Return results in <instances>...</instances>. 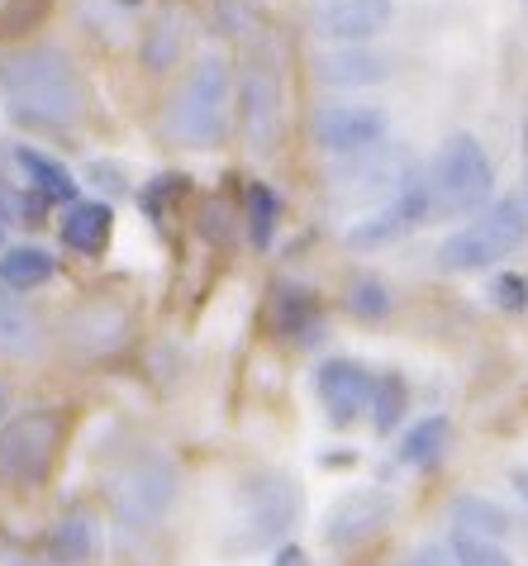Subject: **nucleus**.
<instances>
[{
  "instance_id": "obj_14",
  "label": "nucleus",
  "mask_w": 528,
  "mask_h": 566,
  "mask_svg": "<svg viewBox=\"0 0 528 566\" xmlns=\"http://www.w3.org/2000/svg\"><path fill=\"white\" fill-rule=\"evenodd\" d=\"M129 314L115 301H86L76 305L67 319H62V343L76 361H101V357H115L124 343H129Z\"/></svg>"
},
{
  "instance_id": "obj_7",
  "label": "nucleus",
  "mask_w": 528,
  "mask_h": 566,
  "mask_svg": "<svg viewBox=\"0 0 528 566\" xmlns=\"http://www.w3.org/2000/svg\"><path fill=\"white\" fill-rule=\"evenodd\" d=\"M62 443H67V419L57 410H49V405L20 410L0 429V476L20 491H34L53 476Z\"/></svg>"
},
{
  "instance_id": "obj_34",
  "label": "nucleus",
  "mask_w": 528,
  "mask_h": 566,
  "mask_svg": "<svg viewBox=\"0 0 528 566\" xmlns=\"http://www.w3.org/2000/svg\"><path fill=\"white\" fill-rule=\"evenodd\" d=\"M267 566H315V562H309V553H305V547L286 543V547H276V553H272V562H267Z\"/></svg>"
},
{
  "instance_id": "obj_29",
  "label": "nucleus",
  "mask_w": 528,
  "mask_h": 566,
  "mask_svg": "<svg viewBox=\"0 0 528 566\" xmlns=\"http://www.w3.org/2000/svg\"><path fill=\"white\" fill-rule=\"evenodd\" d=\"M453 562L457 566H515V557H509L500 543L462 538V533H453Z\"/></svg>"
},
{
  "instance_id": "obj_8",
  "label": "nucleus",
  "mask_w": 528,
  "mask_h": 566,
  "mask_svg": "<svg viewBox=\"0 0 528 566\" xmlns=\"http://www.w3.org/2000/svg\"><path fill=\"white\" fill-rule=\"evenodd\" d=\"M282 129H286V91H282V72L267 62H247L239 76V134L243 144L257 157H267L282 148Z\"/></svg>"
},
{
  "instance_id": "obj_33",
  "label": "nucleus",
  "mask_w": 528,
  "mask_h": 566,
  "mask_svg": "<svg viewBox=\"0 0 528 566\" xmlns=\"http://www.w3.org/2000/svg\"><path fill=\"white\" fill-rule=\"evenodd\" d=\"M91 177H101V186L110 196H124V171L119 167H110V163H91Z\"/></svg>"
},
{
  "instance_id": "obj_2",
  "label": "nucleus",
  "mask_w": 528,
  "mask_h": 566,
  "mask_svg": "<svg viewBox=\"0 0 528 566\" xmlns=\"http://www.w3.org/2000/svg\"><path fill=\"white\" fill-rule=\"evenodd\" d=\"M305 495L295 476L286 471H257L239 485V510L229 518L220 553L224 557H257V553H276L286 547V533L300 524Z\"/></svg>"
},
{
  "instance_id": "obj_9",
  "label": "nucleus",
  "mask_w": 528,
  "mask_h": 566,
  "mask_svg": "<svg viewBox=\"0 0 528 566\" xmlns=\"http://www.w3.org/2000/svg\"><path fill=\"white\" fill-rule=\"evenodd\" d=\"M410 186H419L414 177V153L410 148H371L362 157H344V167L334 171V196L338 200H381L391 206L395 196H405Z\"/></svg>"
},
{
  "instance_id": "obj_38",
  "label": "nucleus",
  "mask_w": 528,
  "mask_h": 566,
  "mask_svg": "<svg viewBox=\"0 0 528 566\" xmlns=\"http://www.w3.org/2000/svg\"><path fill=\"white\" fill-rule=\"evenodd\" d=\"M119 6H138V0H119Z\"/></svg>"
},
{
  "instance_id": "obj_24",
  "label": "nucleus",
  "mask_w": 528,
  "mask_h": 566,
  "mask_svg": "<svg viewBox=\"0 0 528 566\" xmlns=\"http://www.w3.org/2000/svg\"><path fill=\"white\" fill-rule=\"evenodd\" d=\"M447 443H453V419H447V415H429V419H419L414 429H405L395 458L405 467H414V471H429V467H439L447 458Z\"/></svg>"
},
{
  "instance_id": "obj_21",
  "label": "nucleus",
  "mask_w": 528,
  "mask_h": 566,
  "mask_svg": "<svg viewBox=\"0 0 528 566\" xmlns=\"http://www.w3.org/2000/svg\"><path fill=\"white\" fill-rule=\"evenodd\" d=\"M14 163H20L24 181L34 186V196L43 200V206H76V177L57 163V157L20 144V148H14Z\"/></svg>"
},
{
  "instance_id": "obj_26",
  "label": "nucleus",
  "mask_w": 528,
  "mask_h": 566,
  "mask_svg": "<svg viewBox=\"0 0 528 566\" xmlns=\"http://www.w3.org/2000/svg\"><path fill=\"white\" fill-rule=\"evenodd\" d=\"M405 410H410V381L400 371H386L377 381V400H371V429L391 438V429L405 423Z\"/></svg>"
},
{
  "instance_id": "obj_22",
  "label": "nucleus",
  "mask_w": 528,
  "mask_h": 566,
  "mask_svg": "<svg viewBox=\"0 0 528 566\" xmlns=\"http://www.w3.org/2000/svg\"><path fill=\"white\" fill-rule=\"evenodd\" d=\"M53 272H57V258L49 253V248H34V243L0 248V286L14 291V295L49 286Z\"/></svg>"
},
{
  "instance_id": "obj_4",
  "label": "nucleus",
  "mask_w": 528,
  "mask_h": 566,
  "mask_svg": "<svg viewBox=\"0 0 528 566\" xmlns=\"http://www.w3.org/2000/svg\"><path fill=\"white\" fill-rule=\"evenodd\" d=\"M419 186L429 200V219H467L495 191V163L476 134H453L439 144Z\"/></svg>"
},
{
  "instance_id": "obj_10",
  "label": "nucleus",
  "mask_w": 528,
  "mask_h": 566,
  "mask_svg": "<svg viewBox=\"0 0 528 566\" xmlns=\"http://www.w3.org/2000/svg\"><path fill=\"white\" fill-rule=\"evenodd\" d=\"M391 518H395L391 491H381V485H357V491H344L329 510H324L319 533L334 553H357V547H367Z\"/></svg>"
},
{
  "instance_id": "obj_6",
  "label": "nucleus",
  "mask_w": 528,
  "mask_h": 566,
  "mask_svg": "<svg viewBox=\"0 0 528 566\" xmlns=\"http://www.w3.org/2000/svg\"><path fill=\"white\" fill-rule=\"evenodd\" d=\"M528 243V206L524 200H495L481 214H472L462 229H453L439 248L443 272H486L515 258Z\"/></svg>"
},
{
  "instance_id": "obj_30",
  "label": "nucleus",
  "mask_w": 528,
  "mask_h": 566,
  "mask_svg": "<svg viewBox=\"0 0 528 566\" xmlns=\"http://www.w3.org/2000/svg\"><path fill=\"white\" fill-rule=\"evenodd\" d=\"M490 301L500 305V310H509V314H524L528 310V276L500 272V276L490 281Z\"/></svg>"
},
{
  "instance_id": "obj_20",
  "label": "nucleus",
  "mask_w": 528,
  "mask_h": 566,
  "mask_svg": "<svg viewBox=\"0 0 528 566\" xmlns=\"http://www.w3.org/2000/svg\"><path fill=\"white\" fill-rule=\"evenodd\" d=\"M391 76V57L371 49H329L315 57V82L324 86H377Z\"/></svg>"
},
{
  "instance_id": "obj_12",
  "label": "nucleus",
  "mask_w": 528,
  "mask_h": 566,
  "mask_svg": "<svg viewBox=\"0 0 528 566\" xmlns=\"http://www.w3.org/2000/svg\"><path fill=\"white\" fill-rule=\"evenodd\" d=\"M377 381L381 376H371L367 361L357 357H329L315 367V396L324 405V419L334 423V429H348L352 419H362L371 410V400H377Z\"/></svg>"
},
{
  "instance_id": "obj_35",
  "label": "nucleus",
  "mask_w": 528,
  "mask_h": 566,
  "mask_svg": "<svg viewBox=\"0 0 528 566\" xmlns=\"http://www.w3.org/2000/svg\"><path fill=\"white\" fill-rule=\"evenodd\" d=\"M220 6H224V10H234V0H220ZM243 14H247V0H239V20H234V14H229V20H224V24H229V34H239L234 24H243Z\"/></svg>"
},
{
  "instance_id": "obj_25",
  "label": "nucleus",
  "mask_w": 528,
  "mask_h": 566,
  "mask_svg": "<svg viewBox=\"0 0 528 566\" xmlns=\"http://www.w3.org/2000/svg\"><path fill=\"white\" fill-rule=\"evenodd\" d=\"M39 343H43V328L34 319V310H29L14 291L0 286V353L29 357V353H39Z\"/></svg>"
},
{
  "instance_id": "obj_36",
  "label": "nucleus",
  "mask_w": 528,
  "mask_h": 566,
  "mask_svg": "<svg viewBox=\"0 0 528 566\" xmlns=\"http://www.w3.org/2000/svg\"><path fill=\"white\" fill-rule=\"evenodd\" d=\"M0 566H34L24 553H14V547H0Z\"/></svg>"
},
{
  "instance_id": "obj_15",
  "label": "nucleus",
  "mask_w": 528,
  "mask_h": 566,
  "mask_svg": "<svg viewBox=\"0 0 528 566\" xmlns=\"http://www.w3.org/2000/svg\"><path fill=\"white\" fill-rule=\"evenodd\" d=\"M429 219V200H424V186H410L405 196H395L391 206H377L367 219H357L348 229V248L357 253H371V248H391L400 243L405 233H414L419 224Z\"/></svg>"
},
{
  "instance_id": "obj_18",
  "label": "nucleus",
  "mask_w": 528,
  "mask_h": 566,
  "mask_svg": "<svg viewBox=\"0 0 528 566\" xmlns=\"http://www.w3.org/2000/svg\"><path fill=\"white\" fill-rule=\"evenodd\" d=\"M110 233H115V210L105 206V200H76V206H67V214L57 219L62 248H72V253H82V258H101L105 248H110Z\"/></svg>"
},
{
  "instance_id": "obj_27",
  "label": "nucleus",
  "mask_w": 528,
  "mask_h": 566,
  "mask_svg": "<svg viewBox=\"0 0 528 566\" xmlns=\"http://www.w3.org/2000/svg\"><path fill=\"white\" fill-rule=\"evenodd\" d=\"M276 214H282V200H276L272 186H262V181L247 186V243L257 253H267L276 239Z\"/></svg>"
},
{
  "instance_id": "obj_3",
  "label": "nucleus",
  "mask_w": 528,
  "mask_h": 566,
  "mask_svg": "<svg viewBox=\"0 0 528 566\" xmlns=\"http://www.w3.org/2000/svg\"><path fill=\"white\" fill-rule=\"evenodd\" d=\"M229 105H234V67L220 53L191 62L162 115V134L181 148H220L229 138Z\"/></svg>"
},
{
  "instance_id": "obj_39",
  "label": "nucleus",
  "mask_w": 528,
  "mask_h": 566,
  "mask_svg": "<svg viewBox=\"0 0 528 566\" xmlns=\"http://www.w3.org/2000/svg\"><path fill=\"white\" fill-rule=\"evenodd\" d=\"M0 400H6V396H0Z\"/></svg>"
},
{
  "instance_id": "obj_16",
  "label": "nucleus",
  "mask_w": 528,
  "mask_h": 566,
  "mask_svg": "<svg viewBox=\"0 0 528 566\" xmlns=\"http://www.w3.org/2000/svg\"><path fill=\"white\" fill-rule=\"evenodd\" d=\"M272 324L276 334H286L291 343H319L324 338V314H319V295L300 286V281H276L272 286Z\"/></svg>"
},
{
  "instance_id": "obj_23",
  "label": "nucleus",
  "mask_w": 528,
  "mask_h": 566,
  "mask_svg": "<svg viewBox=\"0 0 528 566\" xmlns=\"http://www.w3.org/2000/svg\"><path fill=\"white\" fill-rule=\"evenodd\" d=\"M447 518H453V533H462V538H481V543H505L509 528H515L509 514L486 495H457L453 505H447Z\"/></svg>"
},
{
  "instance_id": "obj_17",
  "label": "nucleus",
  "mask_w": 528,
  "mask_h": 566,
  "mask_svg": "<svg viewBox=\"0 0 528 566\" xmlns=\"http://www.w3.org/2000/svg\"><path fill=\"white\" fill-rule=\"evenodd\" d=\"M101 524H96V514H91L86 505H72V510H62V518L53 524L49 533V557L53 566H96L101 562Z\"/></svg>"
},
{
  "instance_id": "obj_37",
  "label": "nucleus",
  "mask_w": 528,
  "mask_h": 566,
  "mask_svg": "<svg viewBox=\"0 0 528 566\" xmlns=\"http://www.w3.org/2000/svg\"><path fill=\"white\" fill-rule=\"evenodd\" d=\"M509 481H515V491H519V500L528 505V467H519V471H509Z\"/></svg>"
},
{
  "instance_id": "obj_28",
  "label": "nucleus",
  "mask_w": 528,
  "mask_h": 566,
  "mask_svg": "<svg viewBox=\"0 0 528 566\" xmlns=\"http://www.w3.org/2000/svg\"><path fill=\"white\" fill-rule=\"evenodd\" d=\"M391 310H395V291L386 286L381 276H352V286H348V314L352 319L381 324Z\"/></svg>"
},
{
  "instance_id": "obj_13",
  "label": "nucleus",
  "mask_w": 528,
  "mask_h": 566,
  "mask_svg": "<svg viewBox=\"0 0 528 566\" xmlns=\"http://www.w3.org/2000/svg\"><path fill=\"white\" fill-rule=\"evenodd\" d=\"M395 0H315L309 29L315 39H329L334 49H367L381 29H391Z\"/></svg>"
},
{
  "instance_id": "obj_1",
  "label": "nucleus",
  "mask_w": 528,
  "mask_h": 566,
  "mask_svg": "<svg viewBox=\"0 0 528 566\" xmlns=\"http://www.w3.org/2000/svg\"><path fill=\"white\" fill-rule=\"evenodd\" d=\"M0 96H6L14 124L43 134H62L86 115L82 72L53 43H29V49L0 53Z\"/></svg>"
},
{
  "instance_id": "obj_32",
  "label": "nucleus",
  "mask_w": 528,
  "mask_h": 566,
  "mask_svg": "<svg viewBox=\"0 0 528 566\" xmlns=\"http://www.w3.org/2000/svg\"><path fill=\"white\" fill-rule=\"evenodd\" d=\"M400 566H457V562H453V547L429 543V547H414V553L400 562Z\"/></svg>"
},
{
  "instance_id": "obj_31",
  "label": "nucleus",
  "mask_w": 528,
  "mask_h": 566,
  "mask_svg": "<svg viewBox=\"0 0 528 566\" xmlns=\"http://www.w3.org/2000/svg\"><path fill=\"white\" fill-rule=\"evenodd\" d=\"M43 10H49V0H10L6 14H0V34H24V29H34L43 20Z\"/></svg>"
},
{
  "instance_id": "obj_5",
  "label": "nucleus",
  "mask_w": 528,
  "mask_h": 566,
  "mask_svg": "<svg viewBox=\"0 0 528 566\" xmlns=\"http://www.w3.org/2000/svg\"><path fill=\"white\" fill-rule=\"evenodd\" d=\"M177 495H181V467L167 452H134L129 462L110 471V485H105L115 524L129 533H152L172 514Z\"/></svg>"
},
{
  "instance_id": "obj_19",
  "label": "nucleus",
  "mask_w": 528,
  "mask_h": 566,
  "mask_svg": "<svg viewBox=\"0 0 528 566\" xmlns=\"http://www.w3.org/2000/svg\"><path fill=\"white\" fill-rule=\"evenodd\" d=\"M191 10L186 6H167L158 20L148 24L144 34V49H138V57H144L148 72H172L177 62L186 57V49H191Z\"/></svg>"
},
{
  "instance_id": "obj_11",
  "label": "nucleus",
  "mask_w": 528,
  "mask_h": 566,
  "mask_svg": "<svg viewBox=\"0 0 528 566\" xmlns=\"http://www.w3.org/2000/svg\"><path fill=\"white\" fill-rule=\"evenodd\" d=\"M386 129H391V119L377 105H319L309 115V138L334 157H362L381 148Z\"/></svg>"
}]
</instances>
